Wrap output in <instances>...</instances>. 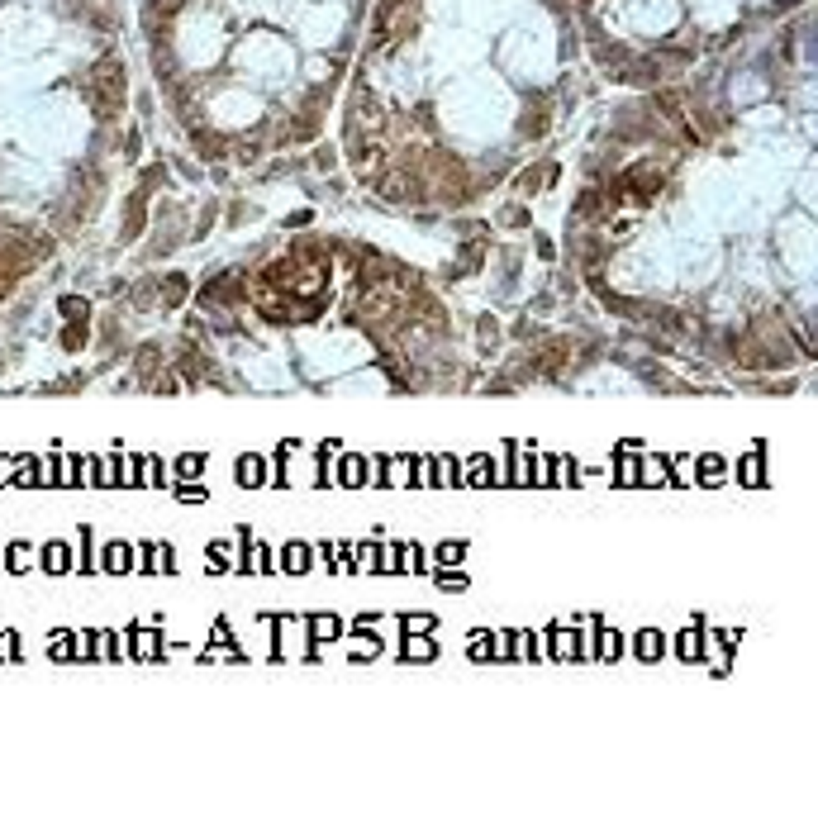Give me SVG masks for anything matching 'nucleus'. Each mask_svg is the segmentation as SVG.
<instances>
[{
	"label": "nucleus",
	"mask_w": 818,
	"mask_h": 832,
	"mask_svg": "<svg viewBox=\"0 0 818 832\" xmlns=\"http://www.w3.org/2000/svg\"><path fill=\"white\" fill-rule=\"evenodd\" d=\"M638 657H643V661H657V657H661V633H657V628L638 633Z\"/></svg>",
	"instance_id": "obj_1"
},
{
	"label": "nucleus",
	"mask_w": 818,
	"mask_h": 832,
	"mask_svg": "<svg viewBox=\"0 0 818 832\" xmlns=\"http://www.w3.org/2000/svg\"><path fill=\"white\" fill-rule=\"evenodd\" d=\"M105 571H110V576H124L129 571V547L124 542H119V547H105Z\"/></svg>",
	"instance_id": "obj_2"
},
{
	"label": "nucleus",
	"mask_w": 818,
	"mask_h": 832,
	"mask_svg": "<svg viewBox=\"0 0 818 832\" xmlns=\"http://www.w3.org/2000/svg\"><path fill=\"white\" fill-rule=\"evenodd\" d=\"M285 571H310V547H285Z\"/></svg>",
	"instance_id": "obj_3"
},
{
	"label": "nucleus",
	"mask_w": 818,
	"mask_h": 832,
	"mask_svg": "<svg viewBox=\"0 0 818 832\" xmlns=\"http://www.w3.org/2000/svg\"><path fill=\"white\" fill-rule=\"evenodd\" d=\"M43 562H48V576H62L67 571V547H48Z\"/></svg>",
	"instance_id": "obj_4"
},
{
	"label": "nucleus",
	"mask_w": 818,
	"mask_h": 832,
	"mask_svg": "<svg viewBox=\"0 0 818 832\" xmlns=\"http://www.w3.org/2000/svg\"><path fill=\"white\" fill-rule=\"evenodd\" d=\"M176 471H181V476H200V471H204V456H200V452L181 456V461H176Z\"/></svg>",
	"instance_id": "obj_5"
},
{
	"label": "nucleus",
	"mask_w": 818,
	"mask_h": 832,
	"mask_svg": "<svg viewBox=\"0 0 818 832\" xmlns=\"http://www.w3.org/2000/svg\"><path fill=\"white\" fill-rule=\"evenodd\" d=\"M176 495H181V500H190V504H200L209 490H204V486H176Z\"/></svg>",
	"instance_id": "obj_6"
}]
</instances>
